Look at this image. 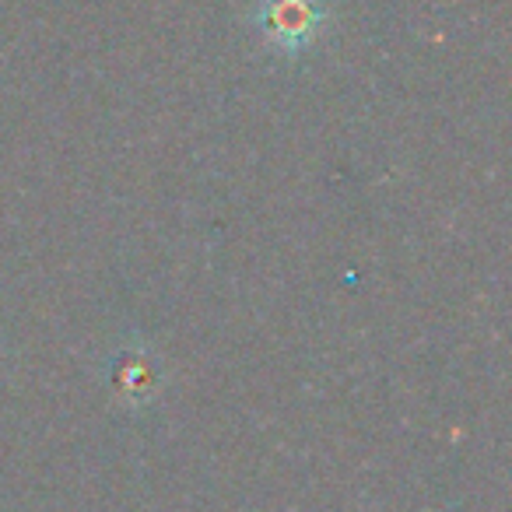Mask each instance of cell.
<instances>
[{
    "mask_svg": "<svg viewBox=\"0 0 512 512\" xmlns=\"http://www.w3.org/2000/svg\"><path fill=\"white\" fill-rule=\"evenodd\" d=\"M316 22H320V11L313 8V0H274L271 8H267L264 29L281 46H299L313 36Z\"/></svg>",
    "mask_w": 512,
    "mask_h": 512,
    "instance_id": "cell-1",
    "label": "cell"
}]
</instances>
